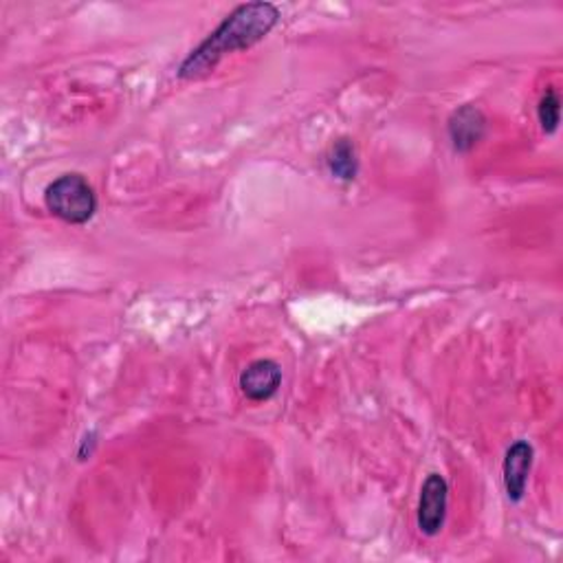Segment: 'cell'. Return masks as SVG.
Listing matches in <instances>:
<instances>
[{
  "label": "cell",
  "instance_id": "obj_1",
  "mask_svg": "<svg viewBox=\"0 0 563 563\" xmlns=\"http://www.w3.org/2000/svg\"><path fill=\"white\" fill-rule=\"evenodd\" d=\"M280 10L273 3H247L236 8L178 69L180 80H199L212 73L225 56L251 49L278 25Z\"/></svg>",
  "mask_w": 563,
  "mask_h": 563
},
{
  "label": "cell",
  "instance_id": "obj_2",
  "mask_svg": "<svg viewBox=\"0 0 563 563\" xmlns=\"http://www.w3.org/2000/svg\"><path fill=\"white\" fill-rule=\"evenodd\" d=\"M45 203L56 219L69 225H86L97 212V197L93 185L78 172L58 176L47 187Z\"/></svg>",
  "mask_w": 563,
  "mask_h": 563
},
{
  "label": "cell",
  "instance_id": "obj_3",
  "mask_svg": "<svg viewBox=\"0 0 563 563\" xmlns=\"http://www.w3.org/2000/svg\"><path fill=\"white\" fill-rule=\"evenodd\" d=\"M449 486L441 473H430L421 489L419 500V528L423 535L434 537L443 530L447 519Z\"/></svg>",
  "mask_w": 563,
  "mask_h": 563
},
{
  "label": "cell",
  "instance_id": "obj_4",
  "mask_svg": "<svg viewBox=\"0 0 563 563\" xmlns=\"http://www.w3.org/2000/svg\"><path fill=\"white\" fill-rule=\"evenodd\" d=\"M238 386L249 401L265 403L273 399L282 386V367L273 359H258L243 370Z\"/></svg>",
  "mask_w": 563,
  "mask_h": 563
},
{
  "label": "cell",
  "instance_id": "obj_5",
  "mask_svg": "<svg viewBox=\"0 0 563 563\" xmlns=\"http://www.w3.org/2000/svg\"><path fill=\"white\" fill-rule=\"evenodd\" d=\"M486 128H489L486 115L473 104L460 106L458 110L451 113V117L447 121L449 141H451L454 150L460 154H467L476 145H480V141L486 137Z\"/></svg>",
  "mask_w": 563,
  "mask_h": 563
},
{
  "label": "cell",
  "instance_id": "obj_6",
  "mask_svg": "<svg viewBox=\"0 0 563 563\" xmlns=\"http://www.w3.org/2000/svg\"><path fill=\"white\" fill-rule=\"evenodd\" d=\"M532 460H535V449L528 441H517L508 447L506 456H504V489L511 502H521L526 495V484H528V476L532 469Z\"/></svg>",
  "mask_w": 563,
  "mask_h": 563
},
{
  "label": "cell",
  "instance_id": "obj_7",
  "mask_svg": "<svg viewBox=\"0 0 563 563\" xmlns=\"http://www.w3.org/2000/svg\"><path fill=\"white\" fill-rule=\"evenodd\" d=\"M328 169L339 180H354L356 178L359 159H356L354 143L350 139L335 141V145L330 148V154H328Z\"/></svg>",
  "mask_w": 563,
  "mask_h": 563
},
{
  "label": "cell",
  "instance_id": "obj_8",
  "mask_svg": "<svg viewBox=\"0 0 563 563\" xmlns=\"http://www.w3.org/2000/svg\"><path fill=\"white\" fill-rule=\"evenodd\" d=\"M537 117H539L541 130L546 134H554L556 132L559 121H561V97H559L556 89H552V86L546 89V93L541 95L539 106H537Z\"/></svg>",
  "mask_w": 563,
  "mask_h": 563
}]
</instances>
